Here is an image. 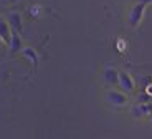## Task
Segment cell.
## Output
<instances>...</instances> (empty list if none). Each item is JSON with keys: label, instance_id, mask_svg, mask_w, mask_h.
<instances>
[{"label": "cell", "instance_id": "obj_11", "mask_svg": "<svg viewBox=\"0 0 152 139\" xmlns=\"http://www.w3.org/2000/svg\"><path fill=\"white\" fill-rule=\"evenodd\" d=\"M145 93H147L149 96H152V83H149L147 86H145Z\"/></svg>", "mask_w": 152, "mask_h": 139}, {"label": "cell", "instance_id": "obj_5", "mask_svg": "<svg viewBox=\"0 0 152 139\" xmlns=\"http://www.w3.org/2000/svg\"><path fill=\"white\" fill-rule=\"evenodd\" d=\"M10 38H12V28L8 25L7 18L0 15V40L4 43H10Z\"/></svg>", "mask_w": 152, "mask_h": 139}, {"label": "cell", "instance_id": "obj_6", "mask_svg": "<svg viewBox=\"0 0 152 139\" xmlns=\"http://www.w3.org/2000/svg\"><path fill=\"white\" fill-rule=\"evenodd\" d=\"M103 78H104V81H106L107 85H118L119 83V71H116L114 68L107 66L106 70H104V73H103Z\"/></svg>", "mask_w": 152, "mask_h": 139}, {"label": "cell", "instance_id": "obj_14", "mask_svg": "<svg viewBox=\"0 0 152 139\" xmlns=\"http://www.w3.org/2000/svg\"><path fill=\"white\" fill-rule=\"evenodd\" d=\"M151 118H152V113H151Z\"/></svg>", "mask_w": 152, "mask_h": 139}, {"label": "cell", "instance_id": "obj_7", "mask_svg": "<svg viewBox=\"0 0 152 139\" xmlns=\"http://www.w3.org/2000/svg\"><path fill=\"white\" fill-rule=\"evenodd\" d=\"M8 46H10L12 51H20V50H23V46H22V38H20L18 33L12 32V38H10V43H8Z\"/></svg>", "mask_w": 152, "mask_h": 139}, {"label": "cell", "instance_id": "obj_8", "mask_svg": "<svg viewBox=\"0 0 152 139\" xmlns=\"http://www.w3.org/2000/svg\"><path fill=\"white\" fill-rule=\"evenodd\" d=\"M22 55L27 58L30 63H33V65H37L38 61H40V58H38V53L35 51L33 48H28V46H27V48H23V50H22Z\"/></svg>", "mask_w": 152, "mask_h": 139}, {"label": "cell", "instance_id": "obj_1", "mask_svg": "<svg viewBox=\"0 0 152 139\" xmlns=\"http://www.w3.org/2000/svg\"><path fill=\"white\" fill-rule=\"evenodd\" d=\"M145 13V5L142 4H136L132 8L129 10V15H127V22L131 26H137L142 22V17Z\"/></svg>", "mask_w": 152, "mask_h": 139}, {"label": "cell", "instance_id": "obj_10", "mask_svg": "<svg viewBox=\"0 0 152 139\" xmlns=\"http://www.w3.org/2000/svg\"><path fill=\"white\" fill-rule=\"evenodd\" d=\"M129 113H131V116H132V118H142V116H144V114H142V111H141V106H139V104H134L132 108H131Z\"/></svg>", "mask_w": 152, "mask_h": 139}, {"label": "cell", "instance_id": "obj_3", "mask_svg": "<svg viewBox=\"0 0 152 139\" xmlns=\"http://www.w3.org/2000/svg\"><path fill=\"white\" fill-rule=\"evenodd\" d=\"M118 85L124 93H132L134 88H136V83H134L132 76H131L129 73H126V71L119 73V83Z\"/></svg>", "mask_w": 152, "mask_h": 139}, {"label": "cell", "instance_id": "obj_4", "mask_svg": "<svg viewBox=\"0 0 152 139\" xmlns=\"http://www.w3.org/2000/svg\"><path fill=\"white\" fill-rule=\"evenodd\" d=\"M10 25L12 32H15V33H20L23 30V23H22V15H20V12H8V15L5 17Z\"/></svg>", "mask_w": 152, "mask_h": 139}, {"label": "cell", "instance_id": "obj_12", "mask_svg": "<svg viewBox=\"0 0 152 139\" xmlns=\"http://www.w3.org/2000/svg\"><path fill=\"white\" fill-rule=\"evenodd\" d=\"M137 4H142V5H149V4H152V0H137Z\"/></svg>", "mask_w": 152, "mask_h": 139}, {"label": "cell", "instance_id": "obj_9", "mask_svg": "<svg viewBox=\"0 0 152 139\" xmlns=\"http://www.w3.org/2000/svg\"><path fill=\"white\" fill-rule=\"evenodd\" d=\"M137 104H139V103H137ZM139 106H141V111H142L144 116H149V114L152 113V101L144 103V104H139Z\"/></svg>", "mask_w": 152, "mask_h": 139}, {"label": "cell", "instance_id": "obj_13", "mask_svg": "<svg viewBox=\"0 0 152 139\" xmlns=\"http://www.w3.org/2000/svg\"><path fill=\"white\" fill-rule=\"evenodd\" d=\"M12 2H15V0H2V4H12Z\"/></svg>", "mask_w": 152, "mask_h": 139}, {"label": "cell", "instance_id": "obj_2", "mask_svg": "<svg viewBox=\"0 0 152 139\" xmlns=\"http://www.w3.org/2000/svg\"><path fill=\"white\" fill-rule=\"evenodd\" d=\"M104 98H106L107 103H111L113 106H119V108L127 103V96H126V93L118 91V90H107L106 94H104Z\"/></svg>", "mask_w": 152, "mask_h": 139}]
</instances>
